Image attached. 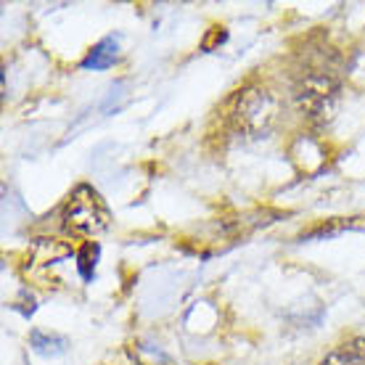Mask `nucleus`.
Masks as SVG:
<instances>
[{"label":"nucleus","instance_id":"f257e3e1","mask_svg":"<svg viewBox=\"0 0 365 365\" xmlns=\"http://www.w3.org/2000/svg\"><path fill=\"white\" fill-rule=\"evenodd\" d=\"M297 106L312 125H331L341 103V85L331 72L323 69H310L299 77V83L294 88Z\"/></svg>","mask_w":365,"mask_h":365},{"label":"nucleus","instance_id":"f03ea898","mask_svg":"<svg viewBox=\"0 0 365 365\" xmlns=\"http://www.w3.org/2000/svg\"><path fill=\"white\" fill-rule=\"evenodd\" d=\"M275 117H278V101L273 98V93H267L265 88L249 85L244 91H238L233 98L228 101V125L236 133L244 135H262L273 128Z\"/></svg>","mask_w":365,"mask_h":365},{"label":"nucleus","instance_id":"7ed1b4c3","mask_svg":"<svg viewBox=\"0 0 365 365\" xmlns=\"http://www.w3.org/2000/svg\"><path fill=\"white\" fill-rule=\"evenodd\" d=\"M61 220H64V228L69 233H77V236H98V233H103V230L109 228L111 215L106 201L101 199V193L83 182L66 199Z\"/></svg>","mask_w":365,"mask_h":365},{"label":"nucleus","instance_id":"20e7f679","mask_svg":"<svg viewBox=\"0 0 365 365\" xmlns=\"http://www.w3.org/2000/svg\"><path fill=\"white\" fill-rule=\"evenodd\" d=\"M320 365H365V339H352L336 347Z\"/></svg>","mask_w":365,"mask_h":365},{"label":"nucleus","instance_id":"39448f33","mask_svg":"<svg viewBox=\"0 0 365 365\" xmlns=\"http://www.w3.org/2000/svg\"><path fill=\"white\" fill-rule=\"evenodd\" d=\"M114 61H117V40L106 37V40H101L98 46L85 56L83 69H109Z\"/></svg>","mask_w":365,"mask_h":365},{"label":"nucleus","instance_id":"423d86ee","mask_svg":"<svg viewBox=\"0 0 365 365\" xmlns=\"http://www.w3.org/2000/svg\"><path fill=\"white\" fill-rule=\"evenodd\" d=\"M357 220H363V217H357ZM357 220H331V222H323V225H318V228H312L307 230L302 238H323V236H334V233H339V230H344V228H363L365 222H357Z\"/></svg>","mask_w":365,"mask_h":365},{"label":"nucleus","instance_id":"0eeeda50","mask_svg":"<svg viewBox=\"0 0 365 365\" xmlns=\"http://www.w3.org/2000/svg\"><path fill=\"white\" fill-rule=\"evenodd\" d=\"M32 344H35V349L40 352V355H58V352H64L66 349V339L46 336V334L35 331V334H32Z\"/></svg>","mask_w":365,"mask_h":365},{"label":"nucleus","instance_id":"6e6552de","mask_svg":"<svg viewBox=\"0 0 365 365\" xmlns=\"http://www.w3.org/2000/svg\"><path fill=\"white\" fill-rule=\"evenodd\" d=\"M96 259H98V247L88 241L83 249H80V255H77V267H80V273L83 278H91L93 275V267H96Z\"/></svg>","mask_w":365,"mask_h":365}]
</instances>
